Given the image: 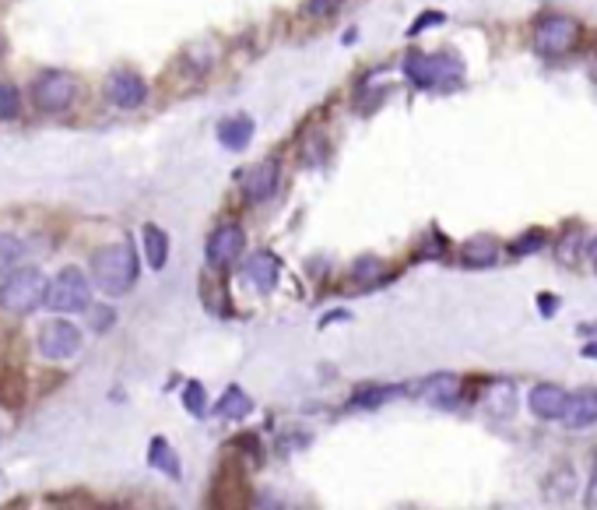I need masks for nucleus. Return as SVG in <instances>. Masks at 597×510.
Here are the masks:
<instances>
[{
  "mask_svg": "<svg viewBox=\"0 0 597 510\" xmlns=\"http://www.w3.org/2000/svg\"><path fill=\"white\" fill-rule=\"evenodd\" d=\"M141 260L131 243H110L92 257V279L106 296H123L138 285Z\"/></svg>",
  "mask_w": 597,
  "mask_h": 510,
  "instance_id": "f257e3e1",
  "label": "nucleus"
},
{
  "mask_svg": "<svg viewBox=\"0 0 597 510\" xmlns=\"http://www.w3.org/2000/svg\"><path fill=\"white\" fill-rule=\"evenodd\" d=\"M0 306L7 310V313H32V310H39V306H47V279H43V271H36V268H15L7 282L0 285Z\"/></svg>",
  "mask_w": 597,
  "mask_h": 510,
  "instance_id": "f03ea898",
  "label": "nucleus"
},
{
  "mask_svg": "<svg viewBox=\"0 0 597 510\" xmlns=\"http://www.w3.org/2000/svg\"><path fill=\"white\" fill-rule=\"evenodd\" d=\"M92 306V285L85 279V271L64 268L60 275H53L47 285V310L53 313H85Z\"/></svg>",
  "mask_w": 597,
  "mask_h": 510,
  "instance_id": "7ed1b4c3",
  "label": "nucleus"
},
{
  "mask_svg": "<svg viewBox=\"0 0 597 510\" xmlns=\"http://www.w3.org/2000/svg\"><path fill=\"white\" fill-rule=\"evenodd\" d=\"M404 74L418 89H436V85H446V81H457L464 68L450 53H408L404 57Z\"/></svg>",
  "mask_w": 597,
  "mask_h": 510,
  "instance_id": "20e7f679",
  "label": "nucleus"
},
{
  "mask_svg": "<svg viewBox=\"0 0 597 510\" xmlns=\"http://www.w3.org/2000/svg\"><path fill=\"white\" fill-rule=\"evenodd\" d=\"M576 39H580V22L566 18V15H549L534 28V47L541 49L545 57H559V53L573 49Z\"/></svg>",
  "mask_w": 597,
  "mask_h": 510,
  "instance_id": "39448f33",
  "label": "nucleus"
},
{
  "mask_svg": "<svg viewBox=\"0 0 597 510\" xmlns=\"http://www.w3.org/2000/svg\"><path fill=\"white\" fill-rule=\"evenodd\" d=\"M74 95H78V81H74L70 74H64V70H47V74H39V81H36V89H32L36 106H39V110H49V113L68 110L70 102H74Z\"/></svg>",
  "mask_w": 597,
  "mask_h": 510,
  "instance_id": "423d86ee",
  "label": "nucleus"
},
{
  "mask_svg": "<svg viewBox=\"0 0 597 510\" xmlns=\"http://www.w3.org/2000/svg\"><path fill=\"white\" fill-rule=\"evenodd\" d=\"M78 348H81V327H74L70 321H47L39 327V352L53 363L70 359Z\"/></svg>",
  "mask_w": 597,
  "mask_h": 510,
  "instance_id": "0eeeda50",
  "label": "nucleus"
},
{
  "mask_svg": "<svg viewBox=\"0 0 597 510\" xmlns=\"http://www.w3.org/2000/svg\"><path fill=\"white\" fill-rule=\"evenodd\" d=\"M243 247H246L243 229H239L236 222H225V226H218V229L207 236V247H204L207 264H211V268H229V264L239 260Z\"/></svg>",
  "mask_w": 597,
  "mask_h": 510,
  "instance_id": "6e6552de",
  "label": "nucleus"
},
{
  "mask_svg": "<svg viewBox=\"0 0 597 510\" xmlns=\"http://www.w3.org/2000/svg\"><path fill=\"white\" fill-rule=\"evenodd\" d=\"M243 279L250 289L257 292H271L281 279V260H278L271 250H257V254L246 257V264H243Z\"/></svg>",
  "mask_w": 597,
  "mask_h": 510,
  "instance_id": "1a4fd4ad",
  "label": "nucleus"
},
{
  "mask_svg": "<svg viewBox=\"0 0 597 510\" xmlns=\"http://www.w3.org/2000/svg\"><path fill=\"white\" fill-rule=\"evenodd\" d=\"M106 92H110L113 106H120V110H138L141 102L148 99V85L134 70H116L110 78V85H106Z\"/></svg>",
  "mask_w": 597,
  "mask_h": 510,
  "instance_id": "9d476101",
  "label": "nucleus"
},
{
  "mask_svg": "<svg viewBox=\"0 0 597 510\" xmlns=\"http://www.w3.org/2000/svg\"><path fill=\"white\" fill-rule=\"evenodd\" d=\"M566 401H570V395L559 384H538L530 391V412L538 419H545V422H551V419H562Z\"/></svg>",
  "mask_w": 597,
  "mask_h": 510,
  "instance_id": "9b49d317",
  "label": "nucleus"
},
{
  "mask_svg": "<svg viewBox=\"0 0 597 510\" xmlns=\"http://www.w3.org/2000/svg\"><path fill=\"white\" fill-rule=\"evenodd\" d=\"M562 422H566L570 430H587V426H594L597 422V391L594 388L570 395L566 412H562Z\"/></svg>",
  "mask_w": 597,
  "mask_h": 510,
  "instance_id": "f8f14e48",
  "label": "nucleus"
},
{
  "mask_svg": "<svg viewBox=\"0 0 597 510\" xmlns=\"http://www.w3.org/2000/svg\"><path fill=\"white\" fill-rule=\"evenodd\" d=\"M278 180H281V165H278V159H264V163L246 176V186H243V190H246V201H267L278 190Z\"/></svg>",
  "mask_w": 597,
  "mask_h": 510,
  "instance_id": "ddd939ff",
  "label": "nucleus"
},
{
  "mask_svg": "<svg viewBox=\"0 0 597 510\" xmlns=\"http://www.w3.org/2000/svg\"><path fill=\"white\" fill-rule=\"evenodd\" d=\"M418 395L425 398L429 405H436V409H450L457 401V377L454 373H433V377H425Z\"/></svg>",
  "mask_w": 597,
  "mask_h": 510,
  "instance_id": "4468645a",
  "label": "nucleus"
},
{
  "mask_svg": "<svg viewBox=\"0 0 597 510\" xmlns=\"http://www.w3.org/2000/svg\"><path fill=\"white\" fill-rule=\"evenodd\" d=\"M253 138V120L250 116H229L218 123V141L229 148V152H243Z\"/></svg>",
  "mask_w": 597,
  "mask_h": 510,
  "instance_id": "2eb2a0df",
  "label": "nucleus"
},
{
  "mask_svg": "<svg viewBox=\"0 0 597 510\" xmlns=\"http://www.w3.org/2000/svg\"><path fill=\"white\" fill-rule=\"evenodd\" d=\"M141 239H144V257H148V264H152L155 271H162L165 260H169V236H165V229H159V226H144V229H141Z\"/></svg>",
  "mask_w": 597,
  "mask_h": 510,
  "instance_id": "dca6fc26",
  "label": "nucleus"
},
{
  "mask_svg": "<svg viewBox=\"0 0 597 510\" xmlns=\"http://www.w3.org/2000/svg\"><path fill=\"white\" fill-rule=\"evenodd\" d=\"M253 412V401H250V395L243 391V388H225V395L218 398V405H215V416H222V419H243V416H250Z\"/></svg>",
  "mask_w": 597,
  "mask_h": 510,
  "instance_id": "f3484780",
  "label": "nucleus"
},
{
  "mask_svg": "<svg viewBox=\"0 0 597 510\" xmlns=\"http://www.w3.org/2000/svg\"><path fill=\"white\" fill-rule=\"evenodd\" d=\"M148 464L159 468V472H165L169 479H180V458H176V451L169 447L165 437H155V441H152V447H148Z\"/></svg>",
  "mask_w": 597,
  "mask_h": 510,
  "instance_id": "a211bd4d",
  "label": "nucleus"
},
{
  "mask_svg": "<svg viewBox=\"0 0 597 510\" xmlns=\"http://www.w3.org/2000/svg\"><path fill=\"white\" fill-rule=\"evenodd\" d=\"M25 254H28L25 239L11 236V232H0V275H11L15 268H22Z\"/></svg>",
  "mask_w": 597,
  "mask_h": 510,
  "instance_id": "6ab92c4d",
  "label": "nucleus"
},
{
  "mask_svg": "<svg viewBox=\"0 0 597 510\" xmlns=\"http://www.w3.org/2000/svg\"><path fill=\"white\" fill-rule=\"evenodd\" d=\"M496 257H499V250L492 239H471L460 247V260L467 268H488V264H496Z\"/></svg>",
  "mask_w": 597,
  "mask_h": 510,
  "instance_id": "aec40b11",
  "label": "nucleus"
},
{
  "mask_svg": "<svg viewBox=\"0 0 597 510\" xmlns=\"http://www.w3.org/2000/svg\"><path fill=\"white\" fill-rule=\"evenodd\" d=\"M397 395V388H387V384H362L355 395H351V405L355 409H376V405H383V401H391Z\"/></svg>",
  "mask_w": 597,
  "mask_h": 510,
  "instance_id": "412c9836",
  "label": "nucleus"
},
{
  "mask_svg": "<svg viewBox=\"0 0 597 510\" xmlns=\"http://www.w3.org/2000/svg\"><path fill=\"white\" fill-rule=\"evenodd\" d=\"M485 409L492 416H509L513 412V384H492L485 395Z\"/></svg>",
  "mask_w": 597,
  "mask_h": 510,
  "instance_id": "4be33fe9",
  "label": "nucleus"
},
{
  "mask_svg": "<svg viewBox=\"0 0 597 510\" xmlns=\"http://www.w3.org/2000/svg\"><path fill=\"white\" fill-rule=\"evenodd\" d=\"M18 110H22V95H18V89L7 85V81H0V123H4V120H15Z\"/></svg>",
  "mask_w": 597,
  "mask_h": 510,
  "instance_id": "5701e85b",
  "label": "nucleus"
},
{
  "mask_svg": "<svg viewBox=\"0 0 597 510\" xmlns=\"http://www.w3.org/2000/svg\"><path fill=\"white\" fill-rule=\"evenodd\" d=\"M183 405H186V412H190V416H197V419L207 412V395H204V388H201L197 380H190V384L183 388Z\"/></svg>",
  "mask_w": 597,
  "mask_h": 510,
  "instance_id": "b1692460",
  "label": "nucleus"
},
{
  "mask_svg": "<svg viewBox=\"0 0 597 510\" xmlns=\"http://www.w3.org/2000/svg\"><path fill=\"white\" fill-rule=\"evenodd\" d=\"M541 243H545V232H538V229H530L528 236H520L517 243H513V254H534V250H541Z\"/></svg>",
  "mask_w": 597,
  "mask_h": 510,
  "instance_id": "393cba45",
  "label": "nucleus"
},
{
  "mask_svg": "<svg viewBox=\"0 0 597 510\" xmlns=\"http://www.w3.org/2000/svg\"><path fill=\"white\" fill-rule=\"evenodd\" d=\"M443 22H446V15H443V11H425V15H418V18H414V25L408 28V36H418L422 28H436V25H443Z\"/></svg>",
  "mask_w": 597,
  "mask_h": 510,
  "instance_id": "a878e982",
  "label": "nucleus"
},
{
  "mask_svg": "<svg viewBox=\"0 0 597 510\" xmlns=\"http://www.w3.org/2000/svg\"><path fill=\"white\" fill-rule=\"evenodd\" d=\"M89 317H92V327L95 331H110V324H113V310L110 306H89Z\"/></svg>",
  "mask_w": 597,
  "mask_h": 510,
  "instance_id": "bb28decb",
  "label": "nucleus"
},
{
  "mask_svg": "<svg viewBox=\"0 0 597 510\" xmlns=\"http://www.w3.org/2000/svg\"><path fill=\"white\" fill-rule=\"evenodd\" d=\"M341 4H345V0H309V15H313V18H327V15H334Z\"/></svg>",
  "mask_w": 597,
  "mask_h": 510,
  "instance_id": "cd10ccee",
  "label": "nucleus"
},
{
  "mask_svg": "<svg viewBox=\"0 0 597 510\" xmlns=\"http://www.w3.org/2000/svg\"><path fill=\"white\" fill-rule=\"evenodd\" d=\"M538 303H541V313H555V296H549V292H541V296H538Z\"/></svg>",
  "mask_w": 597,
  "mask_h": 510,
  "instance_id": "c85d7f7f",
  "label": "nucleus"
},
{
  "mask_svg": "<svg viewBox=\"0 0 597 510\" xmlns=\"http://www.w3.org/2000/svg\"><path fill=\"white\" fill-rule=\"evenodd\" d=\"M587 504L597 507V472H594V483H591V493H587Z\"/></svg>",
  "mask_w": 597,
  "mask_h": 510,
  "instance_id": "c756f323",
  "label": "nucleus"
},
{
  "mask_svg": "<svg viewBox=\"0 0 597 510\" xmlns=\"http://www.w3.org/2000/svg\"><path fill=\"white\" fill-rule=\"evenodd\" d=\"M587 257H591V264H594V271H597V236H594V243L587 247Z\"/></svg>",
  "mask_w": 597,
  "mask_h": 510,
  "instance_id": "7c9ffc66",
  "label": "nucleus"
},
{
  "mask_svg": "<svg viewBox=\"0 0 597 510\" xmlns=\"http://www.w3.org/2000/svg\"><path fill=\"white\" fill-rule=\"evenodd\" d=\"M583 356H587V359H597V342H591V345H583Z\"/></svg>",
  "mask_w": 597,
  "mask_h": 510,
  "instance_id": "2f4dec72",
  "label": "nucleus"
}]
</instances>
